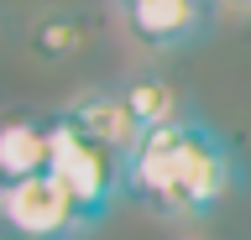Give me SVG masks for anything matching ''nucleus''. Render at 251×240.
<instances>
[{
  "label": "nucleus",
  "mask_w": 251,
  "mask_h": 240,
  "mask_svg": "<svg viewBox=\"0 0 251 240\" xmlns=\"http://www.w3.org/2000/svg\"><path fill=\"white\" fill-rule=\"evenodd\" d=\"M246 183V162L204 115L188 110L162 131H147L121 167V198L152 209L162 219L199 224L220 204H230Z\"/></svg>",
  "instance_id": "1"
},
{
  "label": "nucleus",
  "mask_w": 251,
  "mask_h": 240,
  "mask_svg": "<svg viewBox=\"0 0 251 240\" xmlns=\"http://www.w3.org/2000/svg\"><path fill=\"white\" fill-rule=\"evenodd\" d=\"M0 230L5 240H84L94 224L52 173H37L21 183H0Z\"/></svg>",
  "instance_id": "2"
},
{
  "label": "nucleus",
  "mask_w": 251,
  "mask_h": 240,
  "mask_svg": "<svg viewBox=\"0 0 251 240\" xmlns=\"http://www.w3.org/2000/svg\"><path fill=\"white\" fill-rule=\"evenodd\" d=\"M58 115V110H52ZM121 157H110L105 146L84 141L68 120L58 115V131H52V162H47V173L63 183V193L74 198L78 209H84V219L100 224L115 209V198H121Z\"/></svg>",
  "instance_id": "3"
},
{
  "label": "nucleus",
  "mask_w": 251,
  "mask_h": 240,
  "mask_svg": "<svg viewBox=\"0 0 251 240\" xmlns=\"http://www.w3.org/2000/svg\"><path fill=\"white\" fill-rule=\"evenodd\" d=\"M215 16V0H141L126 11V32L141 52H183L199 37H209Z\"/></svg>",
  "instance_id": "4"
},
{
  "label": "nucleus",
  "mask_w": 251,
  "mask_h": 240,
  "mask_svg": "<svg viewBox=\"0 0 251 240\" xmlns=\"http://www.w3.org/2000/svg\"><path fill=\"white\" fill-rule=\"evenodd\" d=\"M58 115L78 131V136H84V141L105 146L110 157H121V162L131 157V152L141 146V136H147V131H141V120L131 115V105H126L121 89H84V94L68 99Z\"/></svg>",
  "instance_id": "5"
},
{
  "label": "nucleus",
  "mask_w": 251,
  "mask_h": 240,
  "mask_svg": "<svg viewBox=\"0 0 251 240\" xmlns=\"http://www.w3.org/2000/svg\"><path fill=\"white\" fill-rule=\"evenodd\" d=\"M52 131H58V115H11L0 126V183H21V177L47 173Z\"/></svg>",
  "instance_id": "6"
},
{
  "label": "nucleus",
  "mask_w": 251,
  "mask_h": 240,
  "mask_svg": "<svg viewBox=\"0 0 251 240\" xmlns=\"http://www.w3.org/2000/svg\"><path fill=\"white\" fill-rule=\"evenodd\" d=\"M121 94L131 105V115L141 120V131H162V126H173V120L188 115V99L178 94V84L168 73H157V68H136L121 84Z\"/></svg>",
  "instance_id": "7"
},
{
  "label": "nucleus",
  "mask_w": 251,
  "mask_h": 240,
  "mask_svg": "<svg viewBox=\"0 0 251 240\" xmlns=\"http://www.w3.org/2000/svg\"><path fill=\"white\" fill-rule=\"evenodd\" d=\"M26 47L37 52L42 63H63V58H78V52L89 47V26H84V16H74V11H47V16L31 21Z\"/></svg>",
  "instance_id": "8"
},
{
  "label": "nucleus",
  "mask_w": 251,
  "mask_h": 240,
  "mask_svg": "<svg viewBox=\"0 0 251 240\" xmlns=\"http://www.w3.org/2000/svg\"><path fill=\"white\" fill-rule=\"evenodd\" d=\"M215 5H220V16H241V21L251 16V0H215Z\"/></svg>",
  "instance_id": "9"
},
{
  "label": "nucleus",
  "mask_w": 251,
  "mask_h": 240,
  "mask_svg": "<svg viewBox=\"0 0 251 240\" xmlns=\"http://www.w3.org/2000/svg\"><path fill=\"white\" fill-rule=\"evenodd\" d=\"M183 240H215V235H204V230H194V235H183Z\"/></svg>",
  "instance_id": "10"
},
{
  "label": "nucleus",
  "mask_w": 251,
  "mask_h": 240,
  "mask_svg": "<svg viewBox=\"0 0 251 240\" xmlns=\"http://www.w3.org/2000/svg\"><path fill=\"white\" fill-rule=\"evenodd\" d=\"M115 5H121V11H131V5H141V0H115Z\"/></svg>",
  "instance_id": "11"
}]
</instances>
